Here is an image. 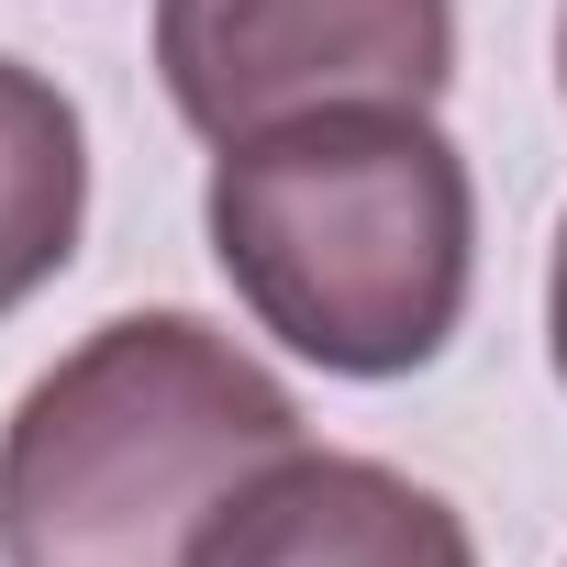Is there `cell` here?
Wrapping results in <instances>:
<instances>
[{"label":"cell","instance_id":"1","mask_svg":"<svg viewBox=\"0 0 567 567\" xmlns=\"http://www.w3.org/2000/svg\"><path fill=\"white\" fill-rule=\"evenodd\" d=\"M200 223L234 301L334 379H412L467 312V156L412 101H346L223 145Z\"/></svg>","mask_w":567,"mask_h":567},{"label":"cell","instance_id":"2","mask_svg":"<svg viewBox=\"0 0 567 567\" xmlns=\"http://www.w3.org/2000/svg\"><path fill=\"white\" fill-rule=\"evenodd\" d=\"M301 412L200 312H123L0 423V567H200Z\"/></svg>","mask_w":567,"mask_h":567},{"label":"cell","instance_id":"3","mask_svg":"<svg viewBox=\"0 0 567 567\" xmlns=\"http://www.w3.org/2000/svg\"><path fill=\"white\" fill-rule=\"evenodd\" d=\"M156 68L212 145L346 101L434 112L456 79V0H156Z\"/></svg>","mask_w":567,"mask_h":567},{"label":"cell","instance_id":"4","mask_svg":"<svg viewBox=\"0 0 567 567\" xmlns=\"http://www.w3.org/2000/svg\"><path fill=\"white\" fill-rule=\"evenodd\" d=\"M200 567H478V545L423 478L301 445L212 523Z\"/></svg>","mask_w":567,"mask_h":567},{"label":"cell","instance_id":"5","mask_svg":"<svg viewBox=\"0 0 567 567\" xmlns=\"http://www.w3.org/2000/svg\"><path fill=\"white\" fill-rule=\"evenodd\" d=\"M90 212V134L56 79L0 56V312H23L45 278L79 256Z\"/></svg>","mask_w":567,"mask_h":567},{"label":"cell","instance_id":"6","mask_svg":"<svg viewBox=\"0 0 567 567\" xmlns=\"http://www.w3.org/2000/svg\"><path fill=\"white\" fill-rule=\"evenodd\" d=\"M545 334H556V379H567V223H556V278H545Z\"/></svg>","mask_w":567,"mask_h":567},{"label":"cell","instance_id":"7","mask_svg":"<svg viewBox=\"0 0 567 567\" xmlns=\"http://www.w3.org/2000/svg\"><path fill=\"white\" fill-rule=\"evenodd\" d=\"M556 79H567V12H556Z\"/></svg>","mask_w":567,"mask_h":567}]
</instances>
